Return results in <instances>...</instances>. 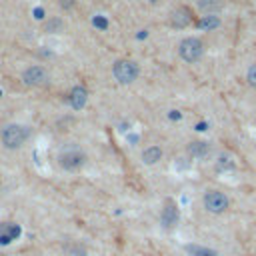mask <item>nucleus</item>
<instances>
[{"instance_id": "obj_6", "label": "nucleus", "mask_w": 256, "mask_h": 256, "mask_svg": "<svg viewBox=\"0 0 256 256\" xmlns=\"http://www.w3.org/2000/svg\"><path fill=\"white\" fill-rule=\"evenodd\" d=\"M22 80L28 86H44L48 82V72L42 66H28L22 74Z\"/></svg>"}, {"instance_id": "obj_1", "label": "nucleus", "mask_w": 256, "mask_h": 256, "mask_svg": "<svg viewBox=\"0 0 256 256\" xmlns=\"http://www.w3.org/2000/svg\"><path fill=\"white\" fill-rule=\"evenodd\" d=\"M28 138H30V128L22 124H6L0 132V140L8 150L20 148Z\"/></svg>"}, {"instance_id": "obj_18", "label": "nucleus", "mask_w": 256, "mask_h": 256, "mask_svg": "<svg viewBox=\"0 0 256 256\" xmlns=\"http://www.w3.org/2000/svg\"><path fill=\"white\" fill-rule=\"evenodd\" d=\"M246 80H248V84H252V86L256 88V64H252V66L248 68V72H246Z\"/></svg>"}, {"instance_id": "obj_3", "label": "nucleus", "mask_w": 256, "mask_h": 256, "mask_svg": "<svg viewBox=\"0 0 256 256\" xmlns=\"http://www.w3.org/2000/svg\"><path fill=\"white\" fill-rule=\"evenodd\" d=\"M112 74H114V78H116L120 84H130V82H134V80L138 78L140 68H138V64L132 62V60H118V62H114V66H112Z\"/></svg>"}, {"instance_id": "obj_12", "label": "nucleus", "mask_w": 256, "mask_h": 256, "mask_svg": "<svg viewBox=\"0 0 256 256\" xmlns=\"http://www.w3.org/2000/svg\"><path fill=\"white\" fill-rule=\"evenodd\" d=\"M188 152H190L194 158H204V156L210 152V144H208V142H202V140L190 142V144H188Z\"/></svg>"}, {"instance_id": "obj_2", "label": "nucleus", "mask_w": 256, "mask_h": 256, "mask_svg": "<svg viewBox=\"0 0 256 256\" xmlns=\"http://www.w3.org/2000/svg\"><path fill=\"white\" fill-rule=\"evenodd\" d=\"M86 160H88V158H86L84 150H82L80 146H76V144H70V146L62 148L60 154H58V164H60L64 170H68V172H74V170L82 168V166L86 164Z\"/></svg>"}, {"instance_id": "obj_9", "label": "nucleus", "mask_w": 256, "mask_h": 256, "mask_svg": "<svg viewBox=\"0 0 256 256\" xmlns=\"http://www.w3.org/2000/svg\"><path fill=\"white\" fill-rule=\"evenodd\" d=\"M20 236V226L14 222H0V244H10Z\"/></svg>"}, {"instance_id": "obj_5", "label": "nucleus", "mask_w": 256, "mask_h": 256, "mask_svg": "<svg viewBox=\"0 0 256 256\" xmlns=\"http://www.w3.org/2000/svg\"><path fill=\"white\" fill-rule=\"evenodd\" d=\"M202 202H204V208L210 214H222L228 208V204H230L228 196L224 192H220V190H206Z\"/></svg>"}, {"instance_id": "obj_11", "label": "nucleus", "mask_w": 256, "mask_h": 256, "mask_svg": "<svg viewBox=\"0 0 256 256\" xmlns=\"http://www.w3.org/2000/svg\"><path fill=\"white\" fill-rule=\"evenodd\" d=\"M160 158H162V148H160V146H148V148H144V152H142V162H144L146 166H152V164L160 162Z\"/></svg>"}, {"instance_id": "obj_13", "label": "nucleus", "mask_w": 256, "mask_h": 256, "mask_svg": "<svg viewBox=\"0 0 256 256\" xmlns=\"http://www.w3.org/2000/svg\"><path fill=\"white\" fill-rule=\"evenodd\" d=\"M200 30H214V28H218L220 26V16H216V14H206V16H202L200 20H198V24H196Z\"/></svg>"}, {"instance_id": "obj_10", "label": "nucleus", "mask_w": 256, "mask_h": 256, "mask_svg": "<svg viewBox=\"0 0 256 256\" xmlns=\"http://www.w3.org/2000/svg\"><path fill=\"white\" fill-rule=\"evenodd\" d=\"M170 22H172L174 28H186L192 22V12L188 8H176L170 16Z\"/></svg>"}, {"instance_id": "obj_17", "label": "nucleus", "mask_w": 256, "mask_h": 256, "mask_svg": "<svg viewBox=\"0 0 256 256\" xmlns=\"http://www.w3.org/2000/svg\"><path fill=\"white\" fill-rule=\"evenodd\" d=\"M216 166H218L220 170H232V168H234V162H232V158H230L228 154H222L220 160L216 162Z\"/></svg>"}, {"instance_id": "obj_19", "label": "nucleus", "mask_w": 256, "mask_h": 256, "mask_svg": "<svg viewBox=\"0 0 256 256\" xmlns=\"http://www.w3.org/2000/svg\"><path fill=\"white\" fill-rule=\"evenodd\" d=\"M94 26H98V28H106L108 22H106L104 18H100V16H94Z\"/></svg>"}, {"instance_id": "obj_4", "label": "nucleus", "mask_w": 256, "mask_h": 256, "mask_svg": "<svg viewBox=\"0 0 256 256\" xmlns=\"http://www.w3.org/2000/svg\"><path fill=\"white\" fill-rule=\"evenodd\" d=\"M178 52H180V58L184 60V62H198L200 58H202V54H204V44L198 40V38H194V36H190V38H184L182 42H180V46H178Z\"/></svg>"}, {"instance_id": "obj_15", "label": "nucleus", "mask_w": 256, "mask_h": 256, "mask_svg": "<svg viewBox=\"0 0 256 256\" xmlns=\"http://www.w3.org/2000/svg\"><path fill=\"white\" fill-rule=\"evenodd\" d=\"M64 256H88V252H86V248L82 244L72 242V244H68L64 248Z\"/></svg>"}, {"instance_id": "obj_16", "label": "nucleus", "mask_w": 256, "mask_h": 256, "mask_svg": "<svg viewBox=\"0 0 256 256\" xmlns=\"http://www.w3.org/2000/svg\"><path fill=\"white\" fill-rule=\"evenodd\" d=\"M190 256H218V252L212 248H206V246H192Z\"/></svg>"}, {"instance_id": "obj_7", "label": "nucleus", "mask_w": 256, "mask_h": 256, "mask_svg": "<svg viewBox=\"0 0 256 256\" xmlns=\"http://www.w3.org/2000/svg\"><path fill=\"white\" fill-rule=\"evenodd\" d=\"M178 218H180L178 206H176L172 200L166 202L164 208H162V214H160V222H162V226H164V228H172V226L178 224Z\"/></svg>"}, {"instance_id": "obj_14", "label": "nucleus", "mask_w": 256, "mask_h": 256, "mask_svg": "<svg viewBox=\"0 0 256 256\" xmlns=\"http://www.w3.org/2000/svg\"><path fill=\"white\" fill-rule=\"evenodd\" d=\"M224 6V0H198V8L206 14H216Z\"/></svg>"}, {"instance_id": "obj_8", "label": "nucleus", "mask_w": 256, "mask_h": 256, "mask_svg": "<svg viewBox=\"0 0 256 256\" xmlns=\"http://www.w3.org/2000/svg\"><path fill=\"white\" fill-rule=\"evenodd\" d=\"M86 102H88V90L84 86H74L68 94V104L74 110H80V108L86 106Z\"/></svg>"}]
</instances>
